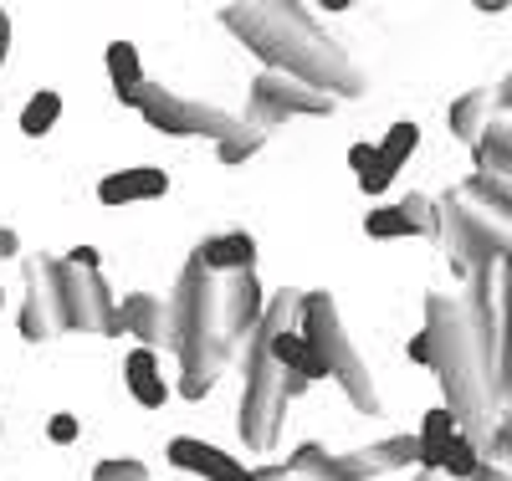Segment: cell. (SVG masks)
I'll return each instance as SVG.
<instances>
[{
    "instance_id": "obj_1",
    "label": "cell",
    "mask_w": 512,
    "mask_h": 481,
    "mask_svg": "<svg viewBox=\"0 0 512 481\" xmlns=\"http://www.w3.org/2000/svg\"><path fill=\"white\" fill-rule=\"evenodd\" d=\"M221 26L241 36L246 52L267 62V72H287L333 103L364 93V72L344 52V41H333L303 6H226Z\"/></svg>"
},
{
    "instance_id": "obj_2",
    "label": "cell",
    "mask_w": 512,
    "mask_h": 481,
    "mask_svg": "<svg viewBox=\"0 0 512 481\" xmlns=\"http://www.w3.org/2000/svg\"><path fill=\"white\" fill-rule=\"evenodd\" d=\"M425 343H431V369L446 384V410L456 415L466 441H492V359L472 328V313L451 297H431L425 302Z\"/></svg>"
},
{
    "instance_id": "obj_3",
    "label": "cell",
    "mask_w": 512,
    "mask_h": 481,
    "mask_svg": "<svg viewBox=\"0 0 512 481\" xmlns=\"http://www.w3.org/2000/svg\"><path fill=\"white\" fill-rule=\"evenodd\" d=\"M164 308H169V354L180 359V395L205 400L231 359V343H226L221 313H216V277L200 267V256L185 261V272H180L175 292L164 297Z\"/></svg>"
},
{
    "instance_id": "obj_4",
    "label": "cell",
    "mask_w": 512,
    "mask_h": 481,
    "mask_svg": "<svg viewBox=\"0 0 512 481\" xmlns=\"http://www.w3.org/2000/svg\"><path fill=\"white\" fill-rule=\"evenodd\" d=\"M236 354H241V374H246V389H241V441L251 451H272L282 441L287 405L303 395L308 384L277 369L267 328L246 333V343H236Z\"/></svg>"
},
{
    "instance_id": "obj_5",
    "label": "cell",
    "mask_w": 512,
    "mask_h": 481,
    "mask_svg": "<svg viewBox=\"0 0 512 481\" xmlns=\"http://www.w3.org/2000/svg\"><path fill=\"white\" fill-rule=\"evenodd\" d=\"M292 328L313 343V354L323 359L328 379L349 395V405L364 410V415H374V410H379L374 379H369V369H364V359H359V348L349 343L344 323H338L333 297H328V292H303V297H297V323H292Z\"/></svg>"
},
{
    "instance_id": "obj_6",
    "label": "cell",
    "mask_w": 512,
    "mask_h": 481,
    "mask_svg": "<svg viewBox=\"0 0 512 481\" xmlns=\"http://www.w3.org/2000/svg\"><path fill=\"white\" fill-rule=\"evenodd\" d=\"M123 103L139 108L144 123L159 128V134H169V139H216V144H226L236 134V113L205 103V98H185L164 82H139L134 93H123Z\"/></svg>"
},
{
    "instance_id": "obj_7",
    "label": "cell",
    "mask_w": 512,
    "mask_h": 481,
    "mask_svg": "<svg viewBox=\"0 0 512 481\" xmlns=\"http://www.w3.org/2000/svg\"><path fill=\"white\" fill-rule=\"evenodd\" d=\"M26 297H21V338L26 343H52L67 333V302L57 282V256H26L21 261Z\"/></svg>"
},
{
    "instance_id": "obj_8",
    "label": "cell",
    "mask_w": 512,
    "mask_h": 481,
    "mask_svg": "<svg viewBox=\"0 0 512 481\" xmlns=\"http://www.w3.org/2000/svg\"><path fill=\"white\" fill-rule=\"evenodd\" d=\"M57 282H62V302H67V333H103L118 338V302L108 292V282L98 272H82L57 261Z\"/></svg>"
},
{
    "instance_id": "obj_9",
    "label": "cell",
    "mask_w": 512,
    "mask_h": 481,
    "mask_svg": "<svg viewBox=\"0 0 512 481\" xmlns=\"http://www.w3.org/2000/svg\"><path fill=\"white\" fill-rule=\"evenodd\" d=\"M246 108L262 113L277 128L282 118H323V113H333V98L318 93V87H308V82L287 77V72H262L251 82V103Z\"/></svg>"
},
{
    "instance_id": "obj_10",
    "label": "cell",
    "mask_w": 512,
    "mask_h": 481,
    "mask_svg": "<svg viewBox=\"0 0 512 481\" xmlns=\"http://www.w3.org/2000/svg\"><path fill=\"white\" fill-rule=\"evenodd\" d=\"M216 313H221V333L231 343V354H236V343H246V333L262 328V313H267V297L251 272L216 277Z\"/></svg>"
},
{
    "instance_id": "obj_11",
    "label": "cell",
    "mask_w": 512,
    "mask_h": 481,
    "mask_svg": "<svg viewBox=\"0 0 512 481\" xmlns=\"http://www.w3.org/2000/svg\"><path fill=\"white\" fill-rule=\"evenodd\" d=\"M410 461H420V441H415V435H390V441H379V446L333 456V466H338V476H344V481L384 476V471H400V466H410Z\"/></svg>"
},
{
    "instance_id": "obj_12",
    "label": "cell",
    "mask_w": 512,
    "mask_h": 481,
    "mask_svg": "<svg viewBox=\"0 0 512 481\" xmlns=\"http://www.w3.org/2000/svg\"><path fill=\"white\" fill-rule=\"evenodd\" d=\"M169 466L195 471V476H205V481H256L236 456H226V451H216V446L195 441V435H175V441H169Z\"/></svg>"
},
{
    "instance_id": "obj_13",
    "label": "cell",
    "mask_w": 512,
    "mask_h": 481,
    "mask_svg": "<svg viewBox=\"0 0 512 481\" xmlns=\"http://www.w3.org/2000/svg\"><path fill=\"white\" fill-rule=\"evenodd\" d=\"M441 221H436V210H431V200H420V195H410V200H400V205H384V210H369V221H364V231L374 236V241H395V236H431Z\"/></svg>"
},
{
    "instance_id": "obj_14",
    "label": "cell",
    "mask_w": 512,
    "mask_h": 481,
    "mask_svg": "<svg viewBox=\"0 0 512 481\" xmlns=\"http://www.w3.org/2000/svg\"><path fill=\"white\" fill-rule=\"evenodd\" d=\"M118 333H134L144 348H169V308L154 292H128L118 308Z\"/></svg>"
},
{
    "instance_id": "obj_15",
    "label": "cell",
    "mask_w": 512,
    "mask_h": 481,
    "mask_svg": "<svg viewBox=\"0 0 512 481\" xmlns=\"http://www.w3.org/2000/svg\"><path fill=\"white\" fill-rule=\"evenodd\" d=\"M169 190V174L154 169V164H134V169H118L98 185V200L103 205H134V200H159Z\"/></svg>"
},
{
    "instance_id": "obj_16",
    "label": "cell",
    "mask_w": 512,
    "mask_h": 481,
    "mask_svg": "<svg viewBox=\"0 0 512 481\" xmlns=\"http://www.w3.org/2000/svg\"><path fill=\"white\" fill-rule=\"evenodd\" d=\"M195 256H200V267H205L210 277H236V272H251V267H256V241H251L246 231H226V236L200 241Z\"/></svg>"
},
{
    "instance_id": "obj_17",
    "label": "cell",
    "mask_w": 512,
    "mask_h": 481,
    "mask_svg": "<svg viewBox=\"0 0 512 481\" xmlns=\"http://www.w3.org/2000/svg\"><path fill=\"white\" fill-rule=\"evenodd\" d=\"M123 384H128V395H134L139 405L159 410L169 400V384L159 374V359H154V348H134V354L123 359Z\"/></svg>"
},
{
    "instance_id": "obj_18",
    "label": "cell",
    "mask_w": 512,
    "mask_h": 481,
    "mask_svg": "<svg viewBox=\"0 0 512 481\" xmlns=\"http://www.w3.org/2000/svg\"><path fill=\"white\" fill-rule=\"evenodd\" d=\"M456 435H461V425H456V415H451L446 405L425 415V425H420V435H415V441H420V466H425V471H441V456H446V446L456 441Z\"/></svg>"
},
{
    "instance_id": "obj_19",
    "label": "cell",
    "mask_w": 512,
    "mask_h": 481,
    "mask_svg": "<svg viewBox=\"0 0 512 481\" xmlns=\"http://www.w3.org/2000/svg\"><path fill=\"white\" fill-rule=\"evenodd\" d=\"M267 139H272V123H267L262 113H251V108H246V113L236 118V134H231L226 144H216V154H221V164H246Z\"/></svg>"
},
{
    "instance_id": "obj_20",
    "label": "cell",
    "mask_w": 512,
    "mask_h": 481,
    "mask_svg": "<svg viewBox=\"0 0 512 481\" xmlns=\"http://www.w3.org/2000/svg\"><path fill=\"white\" fill-rule=\"evenodd\" d=\"M487 128H492V93H466V98L451 108V134H456V139L477 144Z\"/></svg>"
},
{
    "instance_id": "obj_21",
    "label": "cell",
    "mask_w": 512,
    "mask_h": 481,
    "mask_svg": "<svg viewBox=\"0 0 512 481\" xmlns=\"http://www.w3.org/2000/svg\"><path fill=\"white\" fill-rule=\"evenodd\" d=\"M349 169L359 174V185H364L369 195H384V190L395 185V169L379 159V144H354V149H349Z\"/></svg>"
},
{
    "instance_id": "obj_22",
    "label": "cell",
    "mask_w": 512,
    "mask_h": 481,
    "mask_svg": "<svg viewBox=\"0 0 512 481\" xmlns=\"http://www.w3.org/2000/svg\"><path fill=\"white\" fill-rule=\"evenodd\" d=\"M57 118H62V93L41 87V93L21 108V134H26V139H47L52 128H57Z\"/></svg>"
},
{
    "instance_id": "obj_23",
    "label": "cell",
    "mask_w": 512,
    "mask_h": 481,
    "mask_svg": "<svg viewBox=\"0 0 512 481\" xmlns=\"http://www.w3.org/2000/svg\"><path fill=\"white\" fill-rule=\"evenodd\" d=\"M482 466H487L482 446L466 441V435H456V441L446 446V456H441V476H446V481H477Z\"/></svg>"
},
{
    "instance_id": "obj_24",
    "label": "cell",
    "mask_w": 512,
    "mask_h": 481,
    "mask_svg": "<svg viewBox=\"0 0 512 481\" xmlns=\"http://www.w3.org/2000/svg\"><path fill=\"white\" fill-rule=\"evenodd\" d=\"M108 77H113V93H118V98L134 93V87L144 82V72H139V47H134V41H113V47H108Z\"/></svg>"
},
{
    "instance_id": "obj_25",
    "label": "cell",
    "mask_w": 512,
    "mask_h": 481,
    "mask_svg": "<svg viewBox=\"0 0 512 481\" xmlns=\"http://www.w3.org/2000/svg\"><path fill=\"white\" fill-rule=\"evenodd\" d=\"M287 466L297 471V481H344V476H338V466H333V456H328L323 446H297Z\"/></svg>"
},
{
    "instance_id": "obj_26",
    "label": "cell",
    "mask_w": 512,
    "mask_h": 481,
    "mask_svg": "<svg viewBox=\"0 0 512 481\" xmlns=\"http://www.w3.org/2000/svg\"><path fill=\"white\" fill-rule=\"evenodd\" d=\"M415 144H420V128H415V123H395L390 134H384V144H379V159L400 174V164L415 154Z\"/></svg>"
},
{
    "instance_id": "obj_27",
    "label": "cell",
    "mask_w": 512,
    "mask_h": 481,
    "mask_svg": "<svg viewBox=\"0 0 512 481\" xmlns=\"http://www.w3.org/2000/svg\"><path fill=\"white\" fill-rule=\"evenodd\" d=\"M93 481H149V471H144V461H103L98 471H93Z\"/></svg>"
},
{
    "instance_id": "obj_28",
    "label": "cell",
    "mask_w": 512,
    "mask_h": 481,
    "mask_svg": "<svg viewBox=\"0 0 512 481\" xmlns=\"http://www.w3.org/2000/svg\"><path fill=\"white\" fill-rule=\"evenodd\" d=\"M47 435H52L57 446H72V441H77V415H52Z\"/></svg>"
},
{
    "instance_id": "obj_29",
    "label": "cell",
    "mask_w": 512,
    "mask_h": 481,
    "mask_svg": "<svg viewBox=\"0 0 512 481\" xmlns=\"http://www.w3.org/2000/svg\"><path fill=\"white\" fill-rule=\"evenodd\" d=\"M67 267H82V272H98V251H93V246H77V251L67 256Z\"/></svg>"
},
{
    "instance_id": "obj_30",
    "label": "cell",
    "mask_w": 512,
    "mask_h": 481,
    "mask_svg": "<svg viewBox=\"0 0 512 481\" xmlns=\"http://www.w3.org/2000/svg\"><path fill=\"white\" fill-rule=\"evenodd\" d=\"M256 481H297V471L292 466H262V471H251Z\"/></svg>"
},
{
    "instance_id": "obj_31",
    "label": "cell",
    "mask_w": 512,
    "mask_h": 481,
    "mask_svg": "<svg viewBox=\"0 0 512 481\" xmlns=\"http://www.w3.org/2000/svg\"><path fill=\"white\" fill-rule=\"evenodd\" d=\"M410 359H415V364H431V343H425V333L410 338Z\"/></svg>"
},
{
    "instance_id": "obj_32",
    "label": "cell",
    "mask_w": 512,
    "mask_h": 481,
    "mask_svg": "<svg viewBox=\"0 0 512 481\" xmlns=\"http://www.w3.org/2000/svg\"><path fill=\"white\" fill-rule=\"evenodd\" d=\"M6 47H11V16L0 11V67H6Z\"/></svg>"
},
{
    "instance_id": "obj_33",
    "label": "cell",
    "mask_w": 512,
    "mask_h": 481,
    "mask_svg": "<svg viewBox=\"0 0 512 481\" xmlns=\"http://www.w3.org/2000/svg\"><path fill=\"white\" fill-rule=\"evenodd\" d=\"M16 246H21V241H16V231H0V261H11V256H16Z\"/></svg>"
},
{
    "instance_id": "obj_34",
    "label": "cell",
    "mask_w": 512,
    "mask_h": 481,
    "mask_svg": "<svg viewBox=\"0 0 512 481\" xmlns=\"http://www.w3.org/2000/svg\"><path fill=\"white\" fill-rule=\"evenodd\" d=\"M415 481H446V476H441V471H420Z\"/></svg>"
},
{
    "instance_id": "obj_35",
    "label": "cell",
    "mask_w": 512,
    "mask_h": 481,
    "mask_svg": "<svg viewBox=\"0 0 512 481\" xmlns=\"http://www.w3.org/2000/svg\"><path fill=\"white\" fill-rule=\"evenodd\" d=\"M0 308H6V292H0Z\"/></svg>"
}]
</instances>
